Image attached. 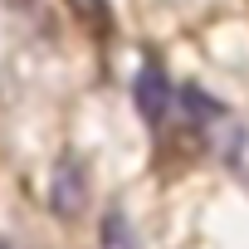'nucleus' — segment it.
Instances as JSON below:
<instances>
[{"instance_id":"obj_1","label":"nucleus","mask_w":249,"mask_h":249,"mask_svg":"<svg viewBox=\"0 0 249 249\" xmlns=\"http://www.w3.org/2000/svg\"><path fill=\"white\" fill-rule=\"evenodd\" d=\"M49 210L59 220H78L88 210V166H83V157H73V152L59 157L54 186H49Z\"/></svg>"},{"instance_id":"obj_2","label":"nucleus","mask_w":249,"mask_h":249,"mask_svg":"<svg viewBox=\"0 0 249 249\" xmlns=\"http://www.w3.org/2000/svg\"><path fill=\"white\" fill-rule=\"evenodd\" d=\"M132 98H137V112L157 127V122L166 117V107H171V83H166V73H161L157 64H142V69H137V83H132Z\"/></svg>"},{"instance_id":"obj_3","label":"nucleus","mask_w":249,"mask_h":249,"mask_svg":"<svg viewBox=\"0 0 249 249\" xmlns=\"http://www.w3.org/2000/svg\"><path fill=\"white\" fill-rule=\"evenodd\" d=\"M64 5L73 10V20L88 30V35H112V5H107V0H64Z\"/></svg>"},{"instance_id":"obj_4","label":"nucleus","mask_w":249,"mask_h":249,"mask_svg":"<svg viewBox=\"0 0 249 249\" xmlns=\"http://www.w3.org/2000/svg\"><path fill=\"white\" fill-rule=\"evenodd\" d=\"M98 244H103V249H137L132 225L122 220L117 210H107V215H103V225H98Z\"/></svg>"},{"instance_id":"obj_5","label":"nucleus","mask_w":249,"mask_h":249,"mask_svg":"<svg viewBox=\"0 0 249 249\" xmlns=\"http://www.w3.org/2000/svg\"><path fill=\"white\" fill-rule=\"evenodd\" d=\"M181 98L191 103V112H196V117H220V103H210L200 88H181Z\"/></svg>"},{"instance_id":"obj_6","label":"nucleus","mask_w":249,"mask_h":249,"mask_svg":"<svg viewBox=\"0 0 249 249\" xmlns=\"http://www.w3.org/2000/svg\"><path fill=\"white\" fill-rule=\"evenodd\" d=\"M5 5H15V10H25V5H35V0H5Z\"/></svg>"},{"instance_id":"obj_7","label":"nucleus","mask_w":249,"mask_h":249,"mask_svg":"<svg viewBox=\"0 0 249 249\" xmlns=\"http://www.w3.org/2000/svg\"><path fill=\"white\" fill-rule=\"evenodd\" d=\"M0 249H10V244H5V239H0Z\"/></svg>"}]
</instances>
